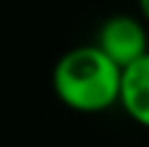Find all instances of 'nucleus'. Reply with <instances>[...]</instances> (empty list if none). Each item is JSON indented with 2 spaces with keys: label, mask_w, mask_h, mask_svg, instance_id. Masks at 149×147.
Segmentation results:
<instances>
[{
  "label": "nucleus",
  "mask_w": 149,
  "mask_h": 147,
  "mask_svg": "<svg viewBox=\"0 0 149 147\" xmlns=\"http://www.w3.org/2000/svg\"><path fill=\"white\" fill-rule=\"evenodd\" d=\"M94 45L126 71L149 53V34L147 26L134 16H110L100 26Z\"/></svg>",
  "instance_id": "f03ea898"
},
{
  "label": "nucleus",
  "mask_w": 149,
  "mask_h": 147,
  "mask_svg": "<svg viewBox=\"0 0 149 147\" xmlns=\"http://www.w3.org/2000/svg\"><path fill=\"white\" fill-rule=\"evenodd\" d=\"M123 68L113 63L97 45H81L63 53L52 68L55 97L76 113H102L120 105Z\"/></svg>",
  "instance_id": "f257e3e1"
},
{
  "label": "nucleus",
  "mask_w": 149,
  "mask_h": 147,
  "mask_svg": "<svg viewBox=\"0 0 149 147\" xmlns=\"http://www.w3.org/2000/svg\"><path fill=\"white\" fill-rule=\"evenodd\" d=\"M120 108L131 116V121L149 129V53L123 71Z\"/></svg>",
  "instance_id": "7ed1b4c3"
},
{
  "label": "nucleus",
  "mask_w": 149,
  "mask_h": 147,
  "mask_svg": "<svg viewBox=\"0 0 149 147\" xmlns=\"http://www.w3.org/2000/svg\"><path fill=\"white\" fill-rule=\"evenodd\" d=\"M139 8H141V16L149 21V0H139Z\"/></svg>",
  "instance_id": "20e7f679"
}]
</instances>
